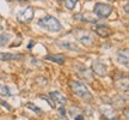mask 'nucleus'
Masks as SVG:
<instances>
[{
  "label": "nucleus",
  "instance_id": "14",
  "mask_svg": "<svg viewBox=\"0 0 129 120\" xmlns=\"http://www.w3.org/2000/svg\"><path fill=\"white\" fill-rule=\"evenodd\" d=\"M62 3H63V6L66 9L73 10L78 4V0H62Z\"/></svg>",
  "mask_w": 129,
  "mask_h": 120
},
{
  "label": "nucleus",
  "instance_id": "20",
  "mask_svg": "<svg viewBox=\"0 0 129 120\" xmlns=\"http://www.w3.org/2000/svg\"><path fill=\"white\" fill-rule=\"evenodd\" d=\"M73 118L75 120H83L84 119V115H83V114H78V115H74Z\"/></svg>",
  "mask_w": 129,
  "mask_h": 120
},
{
  "label": "nucleus",
  "instance_id": "4",
  "mask_svg": "<svg viewBox=\"0 0 129 120\" xmlns=\"http://www.w3.org/2000/svg\"><path fill=\"white\" fill-rule=\"evenodd\" d=\"M94 14H96L98 18H106V17H109L110 13L112 12V7H111L110 5H106V4H96L94 5Z\"/></svg>",
  "mask_w": 129,
  "mask_h": 120
},
{
  "label": "nucleus",
  "instance_id": "3",
  "mask_svg": "<svg viewBox=\"0 0 129 120\" xmlns=\"http://www.w3.org/2000/svg\"><path fill=\"white\" fill-rule=\"evenodd\" d=\"M73 35L79 42H81V43L85 45V46L90 47L94 43V37H93V35L91 32L84 30V29H74Z\"/></svg>",
  "mask_w": 129,
  "mask_h": 120
},
{
  "label": "nucleus",
  "instance_id": "18",
  "mask_svg": "<svg viewBox=\"0 0 129 120\" xmlns=\"http://www.w3.org/2000/svg\"><path fill=\"white\" fill-rule=\"evenodd\" d=\"M59 113L61 114V116H66V111H64V108H63V106H60V108H59Z\"/></svg>",
  "mask_w": 129,
  "mask_h": 120
},
{
  "label": "nucleus",
  "instance_id": "8",
  "mask_svg": "<svg viewBox=\"0 0 129 120\" xmlns=\"http://www.w3.org/2000/svg\"><path fill=\"white\" fill-rule=\"evenodd\" d=\"M50 97H51V100H54V102H55L56 105H59V106H64L66 102H67L66 96H63V95L59 91H51Z\"/></svg>",
  "mask_w": 129,
  "mask_h": 120
},
{
  "label": "nucleus",
  "instance_id": "15",
  "mask_svg": "<svg viewBox=\"0 0 129 120\" xmlns=\"http://www.w3.org/2000/svg\"><path fill=\"white\" fill-rule=\"evenodd\" d=\"M10 41V35L6 32H1L0 34V47H5Z\"/></svg>",
  "mask_w": 129,
  "mask_h": 120
},
{
  "label": "nucleus",
  "instance_id": "12",
  "mask_svg": "<svg viewBox=\"0 0 129 120\" xmlns=\"http://www.w3.org/2000/svg\"><path fill=\"white\" fill-rule=\"evenodd\" d=\"M23 55L22 54H11V53H3L0 54V59L4 61H11V60H18L22 59Z\"/></svg>",
  "mask_w": 129,
  "mask_h": 120
},
{
  "label": "nucleus",
  "instance_id": "17",
  "mask_svg": "<svg viewBox=\"0 0 129 120\" xmlns=\"http://www.w3.org/2000/svg\"><path fill=\"white\" fill-rule=\"evenodd\" d=\"M10 94V89L6 85H0V96H9Z\"/></svg>",
  "mask_w": 129,
  "mask_h": 120
},
{
  "label": "nucleus",
  "instance_id": "5",
  "mask_svg": "<svg viewBox=\"0 0 129 120\" xmlns=\"http://www.w3.org/2000/svg\"><path fill=\"white\" fill-rule=\"evenodd\" d=\"M32 18H34V9L32 7H26V9H24L23 11H20L18 12L17 14V21H18L19 23H29V22H31Z\"/></svg>",
  "mask_w": 129,
  "mask_h": 120
},
{
  "label": "nucleus",
  "instance_id": "13",
  "mask_svg": "<svg viewBox=\"0 0 129 120\" xmlns=\"http://www.w3.org/2000/svg\"><path fill=\"white\" fill-rule=\"evenodd\" d=\"M44 59L46 60H49V61H53V63H57V64L62 65L64 63V58L63 55H46L44 56Z\"/></svg>",
  "mask_w": 129,
  "mask_h": 120
},
{
  "label": "nucleus",
  "instance_id": "10",
  "mask_svg": "<svg viewBox=\"0 0 129 120\" xmlns=\"http://www.w3.org/2000/svg\"><path fill=\"white\" fill-rule=\"evenodd\" d=\"M57 45L61 47V48H64V49H68V51H77V52H81V49L79 48L75 43L69 41H59Z\"/></svg>",
  "mask_w": 129,
  "mask_h": 120
},
{
  "label": "nucleus",
  "instance_id": "21",
  "mask_svg": "<svg viewBox=\"0 0 129 120\" xmlns=\"http://www.w3.org/2000/svg\"><path fill=\"white\" fill-rule=\"evenodd\" d=\"M125 13H128V4L125 5Z\"/></svg>",
  "mask_w": 129,
  "mask_h": 120
},
{
  "label": "nucleus",
  "instance_id": "19",
  "mask_svg": "<svg viewBox=\"0 0 129 120\" xmlns=\"http://www.w3.org/2000/svg\"><path fill=\"white\" fill-rule=\"evenodd\" d=\"M0 103H1L3 106H5V107H6V108H7L9 111H12V108H11V106H10V105H7L6 102H4V101H0Z\"/></svg>",
  "mask_w": 129,
  "mask_h": 120
},
{
  "label": "nucleus",
  "instance_id": "16",
  "mask_svg": "<svg viewBox=\"0 0 129 120\" xmlns=\"http://www.w3.org/2000/svg\"><path fill=\"white\" fill-rule=\"evenodd\" d=\"M26 108H29V109H31L34 113H36V114H38V115H41L42 114V111H41V108L40 107H37V106H35L34 103H26Z\"/></svg>",
  "mask_w": 129,
  "mask_h": 120
},
{
  "label": "nucleus",
  "instance_id": "6",
  "mask_svg": "<svg viewBox=\"0 0 129 120\" xmlns=\"http://www.w3.org/2000/svg\"><path fill=\"white\" fill-rule=\"evenodd\" d=\"M94 32H96L97 35H99L102 37H109L112 35V30H111L109 27H106V25H102V24H98L96 25L94 28H93Z\"/></svg>",
  "mask_w": 129,
  "mask_h": 120
},
{
  "label": "nucleus",
  "instance_id": "2",
  "mask_svg": "<svg viewBox=\"0 0 129 120\" xmlns=\"http://www.w3.org/2000/svg\"><path fill=\"white\" fill-rule=\"evenodd\" d=\"M38 25L41 28L46 29L48 31H53V32H56V31H60L61 30V23L53 16H46L38 21Z\"/></svg>",
  "mask_w": 129,
  "mask_h": 120
},
{
  "label": "nucleus",
  "instance_id": "22",
  "mask_svg": "<svg viewBox=\"0 0 129 120\" xmlns=\"http://www.w3.org/2000/svg\"><path fill=\"white\" fill-rule=\"evenodd\" d=\"M32 46H34V41H31V43H30V46H29V48H31Z\"/></svg>",
  "mask_w": 129,
  "mask_h": 120
},
{
  "label": "nucleus",
  "instance_id": "11",
  "mask_svg": "<svg viewBox=\"0 0 129 120\" xmlns=\"http://www.w3.org/2000/svg\"><path fill=\"white\" fill-rule=\"evenodd\" d=\"M117 60H118V63L121 64H123L124 66H128L129 65V58H128V51L124 49V51H120L117 53Z\"/></svg>",
  "mask_w": 129,
  "mask_h": 120
},
{
  "label": "nucleus",
  "instance_id": "1",
  "mask_svg": "<svg viewBox=\"0 0 129 120\" xmlns=\"http://www.w3.org/2000/svg\"><path fill=\"white\" fill-rule=\"evenodd\" d=\"M69 88L73 91V94H75L78 97L83 98L85 101H90L92 98V95L86 88V85L78 82V81H69Z\"/></svg>",
  "mask_w": 129,
  "mask_h": 120
},
{
  "label": "nucleus",
  "instance_id": "9",
  "mask_svg": "<svg viewBox=\"0 0 129 120\" xmlns=\"http://www.w3.org/2000/svg\"><path fill=\"white\" fill-rule=\"evenodd\" d=\"M74 19H81V21H85L87 23H94V24L98 23V18H97L96 16H93L91 13H87V12L78 14V16H74Z\"/></svg>",
  "mask_w": 129,
  "mask_h": 120
},
{
  "label": "nucleus",
  "instance_id": "7",
  "mask_svg": "<svg viewBox=\"0 0 129 120\" xmlns=\"http://www.w3.org/2000/svg\"><path fill=\"white\" fill-rule=\"evenodd\" d=\"M92 70L94 73H97L98 76H106L108 74V69H106V66L101 61H93L92 64Z\"/></svg>",
  "mask_w": 129,
  "mask_h": 120
}]
</instances>
